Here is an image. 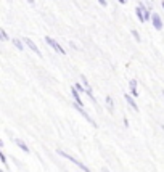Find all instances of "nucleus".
Here are the masks:
<instances>
[{"mask_svg": "<svg viewBox=\"0 0 164 172\" xmlns=\"http://www.w3.org/2000/svg\"><path fill=\"white\" fill-rule=\"evenodd\" d=\"M103 172H110V170H108V169H106V167H105V169H103Z\"/></svg>", "mask_w": 164, "mask_h": 172, "instance_id": "412c9836", "label": "nucleus"}, {"mask_svg": "<svg viewBox=\"0 0 164 172\" xmlns=\"http://www.w3.org/2000/svg\"><path fill=\"white\" fill-rule=\"evenodd\" d=\"M162 95H164V92H162Z\"/></svg>", "mask_w": 164, "mask_h": 172, "instance_id": "5701e85b", "label": "nucleus"}, {"mask_svg": "<svg viewBox=\"0 0 164 172\" xmlns=\"http://www.w3.org/2000/svg\"><path fill=\"white\" fill-rule=\"evenodd\" d=\"M13 143H15V145H18L24 153H29V148H27V145H26V143L21 140V138H13Z\"/></svg>", "mask_w": 164, "mask_h": 172, "instance_id": "6e6552de", "label": "nucleus"}, {"mask_svg": "<svg viewBox=\"0 0 164 172\" xmlns=\"http://www.w3.org/2000/svg\"><path fill=\"white\" fill-rule=\"evenodd\" d=\"M13 45H15L18 50H23V48H24L23 44H21V40H18V39H13Z\"/></svg>", "mask_w": 164, "mask_h": 172, "instance_id": "9b49d317", "label": "nucleus"}, {"mask_svg": "<svg viewBox=\"0 0 164 172\" xmlns=\"http://www.w3.org/2000/svg\"><path fill=\"white\" fill-rule=\"evenodd\" d=\"M98 3L102 5V6H106V5H108V3H106V0H98Z\"/></svg>", "mask_w": 164, "mask_h": 172, "instance_id": "f3484780", "label": "nucleus"}, {"mask_svg": "<svg viewBox=\"0 0 164 172\" xmlns=\"http://www.w3.org/2000/svg\"><path fill=\"white\" fill-rule=\"evenodd\" d=\"M24 42H26V45L29 47V48L32 50V52H34L35 55H39V56H40V50H39V47L35 45V44H34V42H32L31 39H27V37H26V39H24Z\"/></svg>", "mask_w": 164, "mask_h": 172, "instance_id": "423d86ee", "label": "nucleus"}, {"mask_svg": "<svg viewBox=\"0 0 164 172\" xmlns=\"http://www.w3.org/2000/svg\"><path fill=\"white\" fill-rule=\"evenodd\" d=\"M118 2H119V3H126V2H127V0H118Z\"/></svg>", "mask_w": 164, "mask_h": 172, "instance_id": "aec40b11", "label": "nucleus"}, {"mask_svg": "<svg viewBox=\"0 0 164 172\" xmlns=\"http://www.w3.org/2000/svg\"><path fill=\"white\" fill-rule=\"evenodd\" d=\"M0 161H2L3 164H6V156H5L2 151H0Z\"/></svg>", "mask_w": 164, "mask_h": 172, "instance_id": "dca6fc26", "label": "nucleus"}, {"mask_svg": "<svg viewBox=\"0 0 164 172\" xmlns=\"http://www.w3.org/2000/svg\"><path fill=\"white\" fill-rule=\"evenodd\" d=\"M151 23L154 26V29H158V31L162 29V19H161V16L158 15V13H153L151 15Z\"/></svg>", "mask_w": 164, "mask_h": 172, "instance_id": "7ed1b4c3", "label": "nucleus"}, {"mask_svg": "<svg viewBox=\"0 0 164 172\" xmlns=\"http://www.w3.org/2000/svg\"><path fill=\"white\" fill-rule=\"evenodd\" d=\"M0 37H2V40H8V35H6V32L3 29H0Z\"/></svg>", "mask_w": 164, "mask_h": 172, "instance_id": "2eb2a0df", "label": "nucleus"}, {"mask_svg": "<svg viewBox=\"0 0 164 172\" xmlns=\"http://www.w3.org/2000/svg\"><path fill=\"white\" fill-rule=\"evenodd\" d=\"M129 87H130V95L132 97H138V92H137V79H132V81H129Z\"/></svg>", "mask_w": 164, "mask_h": 172, "instance_id": "0eeeda50", "label": "nucleus"}, {"mask_svg": "<svg viewBox=\"0 0 164 172\" xmlns=\"http://www.w3.org/2000/svg\"><path fill=\"white\" fill-rule=\"evenodd\" d=\"M45 42H47V44L50 45V47H52L53 50H55V52H58L60 55H66V52H65V48H63L60 44H58V42H56V40H53L52 37H48V35H47V37H45Z\"/></svg>", "mask_w": 164, "mask_h": 172, "instance_id": "f03ea898", "label": "nucleus"}, {"mask_svg": "<svg viewBox=\"0 0 164 172\" xmlns=\"http://www.w3.org/2000/svg\"><path fill=\"white\" fill-rule=\"evenodd\" d=\"M124 98H126V102L129 103V106L134 110V111H138V105L135 103V100H134V97L132 95H129V94H124Z\"/></svg>", "mask_w": 164, "mask_h": 172, "instance_id": "20e7f679", "label": "nucleus"}, {"mask_svg": "<svg viewBox=\"0 0 164 172\" xmlns=\"http://www.w3.org/2000/svg\"><path fill=\"white\" fill-rule=\"evenodd\" d=\"M124 126L129 127V119H127V118H124Z\"/></svg>", "mask_w": 164, "mask_h": 172, "instance_id": "a211bd4d", "label": "nucleus"}, {"mask_svg": "<svg viewBox=\"0 0 164 172\" xmlns=\"http://www.w3.org/2000/svg\"><path fill=\"white\" fill-rule=\"evenodd\" d=\"M56 153H58L60 156H63V158H66V159H69L71 162H74V164H76V166H77V167H81V169H82L84 172H92V170H90V169H89L87 166H85V164H82L81 161H77V159H76V158H73V156H71V154L65 153V151H63V150H58V151H56Z\"/></svg>", "mask_w": 164, "mask_h": 172, "instance_id": "f257e3e1", "label": "nucleus"}, {"mask_svg": "<svg viewBox=\"0 0 164 172\" xmlns=\"http://www.w3.org/2000/svg\"><path fill=\"white\" fill-rule=\"evenodd\" d=\"M81 81H82V84H84V87H85V89H90V87H89V81L85 79V76H84V74L81 76Z\"/></svg>", "mask_w": 164, "mask_h": 172, "instance_id": "ddd939ff", "label": "nucleus"}, {"mask_svg": "<svg viewBox=\"0 0 164 172\" xmlns=\"http://www.w3.org/2000/svg\"><path fill=\"white\" fill-rule=\"evenodd\" d=\"M138 6H140V8H142V11H143V15H145V21H148L150 18H151V15H150V11H148V8H146V6H145L143 3H140Z\"/></svg>", "mask_w": 164, "mask_h": 172, "instance_id": "1a4fd4ad", "label": "nucleus"}, {"mask_svg": "<svg viewBox=\"0 0 164 172\" xmlns=\"http://www.w3.org/2000/svg\"><path fill=\"white\" fill-rule=\"evenodd\" d=\"M161 5H162V8H164V0H162V2H161Z\"/></svg>", "mask_w": 164, "mask_h": 172, "instance_id": "4be33fe9", "label": "nucleus"}, {"mask_svg": "<svg viewBox=\"0 0 164 172\" xmlns=\"http://www.w3.org/2000/svg\"><path fill=\"white\" fill-rule=\"evenodd\" d=\"M135 13H137V18L142 21V23H145V15H143V11H142L140 6H137V10H135Z\"/></svg>", "mask_w": 164, "mask_h": 172, "instance_id": "9d476101", "label": "nucleus"}, {"mask_svg": "<svg viewBox=\"0 0 164 172\" xmlns=\"http://www.w3.org/2000/svg\"><path fill=\"white\" fill-rule=\"evenodd\" d=\"M71 94H73V98H74V102L77 103V106H84L82 100H81V95H79V90H77L76 87H73V89H71Z\"/></svg>", "mask_w": 164, "mask_h": 172, "instance_id": "39448f33", "label": "nucleus"}, {"mask_svg": "<svg viewBox=\"0 0 164 172\" xmlns=\"http://www.w3.org/2000/svg\"><path fill=\"white\" fill-rule=\"evenodd\" d=\"M132 35H134V39H135V40H137V42H142V39H140V35H138V32H137V31H135V29L132 31Z\"/></svg>", "mask_w": 164, "mask_h": 172, "instance_id": "4468645a", "label": "nucleus"}, {"mask_svg": "<svg viewBox=\"0 0 164 172\" xmlns=\"http://www.w3.org/2000/svg\"><path fill=\"white\" fill-rule=\"evenodd\" d=\"M106 105H108V110L110 111H113V106H114V105H113V98L108 95V97H106Z\"/></svg>", "mask_w": 164, "mask_h": 172, "instance_id": "f8f14e48", "label": "nucleus"}, {"mask_svg": "<svg viewBox=\"0 0 164 172\" xmlns=\"http://www.w3.org/2000/svg\"><path fill=\"white\" fill-rule=\"evenodd\" d=\"M27 2H29L31 5H34V3H35V0H27Z\"/></svg>", "mask_w": 164, "mask_h": 172, "instance_id": "6ab92c4d", "label": "nucleus"}]
</instances>
